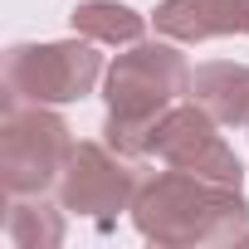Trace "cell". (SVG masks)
<instances>
[{
    "instance_id": "cell-7",
    "label": "cell",
    "mask_w": 249,
    "mask_h": 249,
    "mask_svg": "<svg viewBox=\"0 0 249 249\" xmlns=\"http://www.w3.org/2000/svg\"><path fill=\"white\" fill-rule=\"evenodd\" d=\"M157 35L176 44H205L220 35H249V0H161Z\"/></svg>"
},
{
    "instance_id": "cell-2",
    "label": "cell",
    "mask_w": 249,
    "mask_h": 249,
    "mask_svg": "<svg viewBox=\"0 0 249 249\" xmlns=\"http://www.w3.org/2000/svg\"><path fill=\"white\" fill-rule=\"evenodd\" d=\"M107 98V147L122 157H147L157 142V122L176 107V98H191V69L186 54L171 44H127L117 64L103 73Z\"/></svg>"
},
{
    "instance_id": "cell-10",
    "label": "cell",
    "mask_w": 249,
    "mask_h": 249,
    "mask_svg": "<svg viewBox=\"0 0 249 249\" xmlns=\"http://www.w3.org/2000/svg\"><path fill=\"white\" fill-rule=\"evenodd\" d=\"M59 210L44 205V196H10V205H5V239L15 249H54V244H64V215Z\"/></svg>"
},
{
    "instance_id": "cell-1",
    "label": "cell",
    "mask_w": 249,
    "mask_h": 249,
    "mask_svg": "<svg viewBox=\"0 0 249 249\" xmlns=\"http://www.w3.org/2000/svg\"><path fill=\"white\" fill-rule=\"evenodd\" d=\"M132 225L142 239L166 249H210L234 244L249 230V200L239 186H220L191 171H157L132 200Z\"/></svg>"
},
{
    "instance_id": "cell-5",
    "label": "cell",
    "mask_w": 249,
    "mask_h": 249,
    "mask_svg": "<svg viewBox=\"0 0 249 249\" xmlns=\"http://www.w3.org/2000/svg\"><path fill=\"white\" fill-rule=\"evenodd\" d=\"M137 191H142V176H137L132 157H122L107 142H73L64 176H59V205L64 210L107 230L122 210H132Z\"/></svg>"
},
{
    "instance_id": "cell-9",
    "label": "cell",
    "mask_w": 249,
    "mask_h": 249,
    "mask_svg": "<svg viewBox=\"0 0 249 249\" xmlns=\"http://www.w3.org/2000/svg\"><path fill=\"white\" fill-rule=\"evenodd\" d=\"M69 20H73V35H83L93 44H112V49L142 44V35H147V15H137L122 0H83V5H73Z\"/></svg>"
},
{
    "instance_id": "cell-6",
    "label": "cell",
    "mask_w": 249,
    "mask_h": 249,
    "mask_svg": "<svg viewBox=\"0 0 249 249\" xmlns=\"http://www.w3.org/2000/svg\"><path fill=\"white\" fill-rule=\"evenodd\" d=\"M152 152L176 166V171H191V176H205V181H220V186H239L244 181V166L234 157V147L220 137V122L191 98L186 107H171L161 122H157V142Z\"/></svg>"
},
{
    "instance_id": "cell-8",
    "label": "cell",
    "mask_w": 249,
    "mask_h": 249,
    "mask_svg": "<svg viewBox=\"0 0 249 249\" xmlns=\"http://www.w3.org/2000/svg\"><path fill=\"white\" fill-rule=\"evenodd\" d=\"M191 98L220 127H249V64H200L191 73Z\"/></svg>"
},
{
    "instance_id": "cell-4",
    "label": "cell",
    "mask_w": 249,
    "mask_h": 249,
    "mask_svg": "<svg viewBox=\"0 0 249 249\" xmlns=\"http://www.w3.org/2000/svg\"><path fill=\"white\" fill-rule=\"evenodd\" d=\"M103 54L93 39H54V44H15L5 49V98L15 103H78L103 78Z\"/></svg>"
},
{
    "instance_id": "cell-11",
    "label": "cell",
    "mask_w": 249,
    "mask_h": 249,
    "mask_svg": "<svg viewBox=\"0 0 249 249\" xmlns=\"http://www.w3.org/2000/svg\"><path fill=\"white\" fill-rule=\"evenodd\" d=\"M244 244H249V230H244Z\"/></svg>"
},
{
    "instance_id": "cell-3",
    "label": "cell",
    "mask_w": 249,
    "mask_h": 249,
    "mask_svg": "<svg viewBox=\"0 0 249 249\" xmlns=\"http://www.w3.org/2000/svg\"><path fill=\"white\" fill-rule=\"evenodd\" d=\"M73 152L69 122L49 103H15L0 107V186L5 196H44L59 186L64 161Z\"/></svg>"
}]
</instances>
